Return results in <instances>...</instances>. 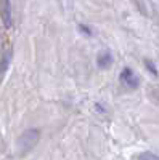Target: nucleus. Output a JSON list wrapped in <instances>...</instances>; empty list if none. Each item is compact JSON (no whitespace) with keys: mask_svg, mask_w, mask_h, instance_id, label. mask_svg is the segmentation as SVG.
I'll return each instance as SVG.
<instances>
[{"mask_svg":"<svg viewBox=\"0 0 159 160\" xmlns=\"http://www.w3.org/2000/svg\"><path fill=\"white\" fill-rule=\"evenodd\" d=\"M138 160H159V157L153 152H143L138 155Z\"/></svg>","mask_w":159,"mask_h":160,"instance_id":"nucleus-5","label":"nucleus"},{"mask_svg":"<svg viewBox=\"0 0 159 160\" xmlns=\"http://www.w3.org/2000/svg\"><path fill=\"white\" fill-rule=\"evenodd\" d=\"M39 139H40V131H39L37 128H28L18 136L16 146L21 151V154H28L29 151H32L35 148Z\"/></svg>","mask_w":159,"mask_h":160,"instance_id":"nucleus-1","label":"nucleus"},{"mask_svg":"<svg viewBox=\"0 0 159 160\" xmlns=\"http://www.w3.org/2000/svg\"><path fill=\"white\" fill-rule=\"evenodd\" d=\"M0 10H2V18L7 26L11 24V10H10V0H2L0 3Z\"/></svg>","mask_w":159,"mask_h":160,"instance_id":"nucleus-4","label":"nucleus"},{"mask_svg":"<svg viewBox=\"0 0 159 160\" xmlns=\"http://www.w3.org/2000/svg\"><path fill=\"white\" fill-rule=\"evenodd\" d=\"M113 62V56H111V53L108 51H103L98 55V59H97V64H98V68L101 69H106V68H109Z\"/></svg>","mask_w":159,"mask_h":160,"instance_id":"nucleus-3","label":"nucleus"},{"mask_svg":"<svg viewBox=\"0 0 159 160\" xmlns=\"http://www.w3.org/2000/svg\"><path fill=\"white\" fill-rule=\"evenodd\" d=\"M119 80H121V83L124 85V87H127V88H137L138 85H140V78L137 77V74L132 71V69H129V68H125L122 72H121V77H119Z\"/></svg>","mask_w":159,"mask_h":160,"instance_id":"nucleus-2","label":"nucleus"}]
</instances>
